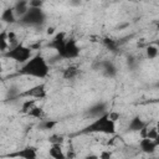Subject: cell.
Wrapping results in <instances>:
<instances>
[{"instance_id":"cell-7","label":"cell","mask_w":159,"mask_h":159,"mask_svg":"<svg viewBox=\"0 0 159 159\" xmlns=\"http://www.w3.org/2000/svg\"><path fill=\"white\" fill-rule=\"evenodd\" d=\"M4 158H10V159H37V149L32 145H25L20 149H16V150L6 154Z\"/></svg>"},{"instance_id":"cell-27","label":"cell","mask_w":159,"mask_h":159,"mask_svg":"<svg viewBox=\"0 0 159 159\" xmlns=\"http://www.w3.org/2000/svg\"><path fill=\"white\" fill-rule=\"evenodd\" d=\"M83 159H99V155L98 154H94V153H89V154L84 155Z\"/></svg>"},{"instance_id":"cell-28","label":"cell","mask_w":159,"mask_h":159,"mask_svg":"<svg viewBox=\"0 0 159 159\" xmlns=\"http://www.w3.org/2000/svg\"><path fill=\"white\" fill-rule=\"evenodd\" d=\"M53 30H55V27H52V26H51V27H48V29H47V34H48V35H53V34H55V31H53Z\"/></svg>"},{"instance_id":"cell-22","label":"cell","mask_w":159,"mask_h":159,"mask_svg":"<svg viewBox=\"0 0 159 159\" xmlns=\"http://www.w3.org/2000/svg\"><path fill=\"white\" fill-rule=\"evenodd\" d=\"M36 102H37V101H35V99H25V101L21 103V109H20V112L27 114V112L35 106Z\"/></svg>"},{"instance_id":"cell-18","label":"cell","mask_w":159,"mask_h":159,"mask_svg":"<svg viewBox=\"0 0 159 159\" xmlns=\"http://www.w3.org/2000/svg\"><path fill=\"white\" fill-rule=\"evenodd\" d=\"M27 116H29V117H32V118H36V119H43L45 112H43V108H42V107H39V106L35 104V106L27 112Z\"/></svg>"},{"instance_id":"cell-21","label":"cell","mask_w":159,"mask_h":159,"mask_svg":"<svg viewBox=\"0 0 159 159\" xmlns=\"http://www.w3.org/2000/svg\"><path fill=\"white\" fill-rule=\"evenodd\" d=\"M57 120H52V119H42L39 128H41L42 130H50V129H53L56 125H57Z\"/></svg>"},{"instance_id":"cell-5","label":"cell","mask_w":159,"mask_h":159,"mask_svg":"<svg viewBox=\"0 0 159 159\" xmlns=\"http://www.w3.org/2000/svg\"><path fill=\"white\" fill-rule=\"evenodd\" d=\"M56 53L61 60H75L80 56L81 47L78 46L77 40H75L72 37H68L67 41L65 42V45Z\"/></svg>"},{"instance_id":"cell-17","label":"cell","mask_w":159,"mask_h":159,"mask_svg":"<svg viewBox=\"0 0 159 159\" xmlns=\"http://www.w3.org/2000/svg\"><path fill=\"white\" fill-rule=\"evenodd\" d=\"M101 41H102L103 46H104L106 48H108L109 51L116 52V51L118 50V42H117L116 40H113V39H111V37H102Z\"/></svg>"},{"instance_id":"cell-14","label":"cell","mask_w":159,"mask_h":159,"mask_svg":"<svg viewBox=\"0 0 159 159\" xmlns=\"http://www.w3.org/2000/svg\"><path fill=\"white\" fill-rule=\"evenodd\" d=\"M80 73H81V71H80V67L78 66L70 65V66H67V67H65L62 70V78L63 80H67V81L76 80Z\"/></svg>"},{"instance_id":"cell-9","label":"cell","mask_w":159,"mask_h":159,"mask_svg":"<svg viewBox=\"0 0 159 159\" xmlns=\"http://www.w3.org/2000/svg\"><path fill=\"white\" fill-rule=\"evenodd\" d=\"M108 112H109V111H108V104H107V102L99 101V102H96V103H93L92 106H89V108L87 109L86 114L94 119V118H98V117H101V116H103V114H106V113H108Z\"/></svg>"},{"instance_id":"cell-12","label":"cell","mask_w":159,"mask_h":159,"mask_svg":"<svg viewBox=\"0 0 159 159\" xmlns=\"http://www.w3.org/2000/svg\"><path fill=\"white\" fill-rule=\"evenodd\" d=\"M138 147H139L140 152H143L144 154H148V155L154 154L157 152V148H158L154 139H149V138H140Z\"/></svg>"},{"instance_id":"cell-4","label":"cell","mask_w":159,"mask_h":159,"mask_svg":"<svg viewBox=\"0 0 159 159\" xmlns=\"http://www.w3.org/2000/svg\"><path fill=\"white\" fill-rule=\"evenodd\" d=\"M32 48L30 46H26L24 43H19L11 48H9L5 53H2V57L7 58V60H11L16 63H20V65H24L26 63L31 57H32Z\"/></svg>"},{"instance_id":"cell-30","label":"cell","mask_w":159,"mask_h":159,"mask_svg":"<svg viewBox=\"0 0 159 159\" xmlns=\"http://www.w3.org/2000/svg\"><path fill=\"white\" fill-rule=\"evenodd\" d=\"M150 102H152V103H158V104H159V97L155 98V99H153V101H150Z\"/></svg>"},{"instance_id":"cell-11","label":"cell","mask_w":159,"mask_h":159,"mask_svg":"<svg viewBox=\"0 0 159 159\" xmlns=\"http://www.w3.org/2000/svg\"><path fill=\"white\" fill-rule=\"evenodd\" d=\"M149 123L145 122L140 116H134L129 122H128V125H127V132L129 133H135V132H140L143 128H145Z\"/></svg>"},{"instance_id":"cell-6","label":"cell","mask_w":159,"mask_h":159,"mask_svg":"<svg viewBox=\"0 0 159 159\" xmlns=\"http://www.w3.org/2000/svg\"><path fill=\"white\" fill-rule=\"evenodd\" d=\"M17 97L25 98V99L41 101V99H45L47 97V87L45 83H39V84H35V86L20 92L17 94Z\"/></svg>"},{"instance_id":"cell-29","label":"cell","mask_w":159,"mask_h":159,"mask_svg":"<svg viewBox=\"0 0 159 159\" xmlns=\"http://www.w3.org/2000/svg\"><path fill=\"white\" fill-rule=\"evenodd\" d=\"M154 142H155V143H157V145L159 147V133H158V135H157V138L154 139Z\"/></svg>"},{"instance_id":"cell-23","label":"cell","mask_w":159,"mask_h":159,"mask_svg":"<svg viewBox=\"0 0 159 159\" xmlns=\"http://www.w3.org/2000/svg\"><path fill=\"white\" fill-rule=\"evenodd\" d=\"M65 142V138H63V135H61V134H51L50 137H48V143L52 145V144H60V145H62V143Z\"/></svg>"},{"instance_id":"cell-15","label":"cell","mask_w":159,"mask_h":159,"mask_svg":"<svg viewBox=\"0 0 159 159\" xmlns=\"http://www.w3.org/2000/svg\"><path fill=\"white\" fill-rule=\"evenodd\" d=\"M14 10H15V14L17 16V19H21L30 9V2L26 1V0H19L14 4Z\"/></svg>"},{"instance_id":"cell-25","label":"cell","mask_w":159,"mask_h":159,"mask_svg":"<svg viewBox=\"0 0 159 159\" xmlns=\"http://www.w3.org/2000/svg\"><path fill=\"white\" fill-rule=\"evenodd\" d=\"M98 155H99V159H112V152L109 150H102Z\"/></svg>"},{"instance_id":"cell-1","label":"cell","mask_w":159,"mask_h":159,"mask_svg":"<svg viewBox=\"0 0 159 159\" xmlns=\"http://www.w3.org/2000/svg\"><path fill=\"white\" fill-rule=\"evenodd\" d=\"M19 73L22 76L43 80L50 75V65L42 56V53L39 52L34 55L26 63L21 65V67L19 68Z\"/></svg>"},{"instance_id":"cell-19","label":"cell","mask_w":159,"mask_h":159,"mask_svg":"<svg viewBox=\"0 0 159 159\" xmlns=\"http://www.w3.org/2000/svg\"><path fill=\"white\" fill-rule=\"evenodd\" d=\"M9 41H7V30H2L0 34V51L5 53L9 50Z\"/></svg>"},{"instance_id":"cell-31","label":"cell","mask_w":159,"mask_h":159,"mask_svg":"<svg viewBox=\"0 0 159 159\" xmlns=\"http://www.w3.org/2000/svg\"><path fill=\"white\" fill-rule=\"evenodd\" d=\"M155 128H157V130H158V133H159V120L155 123Z\"/></svg>"},{"instance_id":"cell-3","label":"cell","mask_w":159,"mask_h":159,"mask_svg":"<svg viewBox=\"0 0 159 159\" xmlns=\"http://www.w3.org/2000/svg\"><path fill=\"white\" fill-rule=\"evenodd\" d=\"M46 19L47 15L42 9L30 7L29 11L21 19H19V24L26 27H41L45 25Z\"/></svg>"},{"instance_id":"cell-20","label":"cell","mask_w":159,"mask_h":159,"mask_svg":"<svg viewBox=\"0 0 159 159\" xmlns=\"http://www.w3.org/2000/svg\"><path fill=\"white\" fill-rule=\"evenodd\" d=\"M159 55V47L154 43V45H149L147 48H145V56L148 60H154L157 58Z\"/></svg>"},{"instance_id":"cell-33","label":"cell","mask_w":159,"mask_h":159,"mask_svg":"<svg viewBox=\"0 0 159 159\" xmlns=\"http://www.w3.org/2000/svg\"><path fill=\"white\" fill-rule=\"evenodd\" d=\"M157 86H158V87H159V82H158V83H157Z\"/></svg>"},{"instance_id":"cell-24","label":"cell","mask_w":159,"mask_h":159,"mask_svg":"<svg viewBox=\"0 0 159 159\" xmlns=\"http://www.w3.org/2000/svg\"><path fill=\"white\" fill-rule=\"evenodd\" d=\"M7 41H9V48H11V47H14V46H16V45H19L20 42H17V36H16V34L14 32V31H7Z\"/></svg>"},{"instance_id":"cell-13","label":"cell","mask_w":159,"mask_h":159,"mask_svg":"<svg viewBox=\"0 0 159 159\" xmlns=\"http://www.w3.org/2000/svg\"><path fill=\"white\" fill-rule=\"evenodd\" d=\"M0 19H1V21H2L4 24H7V25H12V24H15L16 21H19V20H17V16H16V14H15V10H14L12 6L4 9L2 12H1Z\"/></svg>"},{"instance_id":"cell-10","label":"cell","mask_w":159,"mask_h":159,"mask_svg":"<svg viewBox=\"0 0 159 159\" xmlns=\"http://www.w3.org/2000/svg\"><path fill=\"white\" fill-rule=\"evenodd\" d=\"M67 34L65 32V31H60V32H56L52 37H51V40L47 42V45H46V47L47 48H51V50H53V51H58L63 45H65V42L67 41Z\"/></svg>"},{"instance_id":"cell-2","label":"cell","mask_w":159,"mask_h":159,"mask_svg":"<svg viewBox=\"0 0 159 159\" xmlns=\"http://www.w3.org/2000/svg\"><path fill=\"white\" fill-rule=\"evenodd\" d=\"M116 133H117V125H116V120L111 118V112L98 118H94L78 132V134H106V135H114Z\"/></svg>"},{"instance_id":"cell-16","label":"cell","mask_w":159,"mask_h":159,"mask_svg":"<svg viewBox=\"0 0 159 159\" xmlns=\"http://www.w3.org/2000/svg\"><path fill=\"white\" fill-rule=\"evenodd\" d=\"M48 155L52 159H67L66 153L62 149V145L60 144H52L48 148Z\"/></svg>"},{"instance_id":"cell-32","label":"cell","mask_w":159,"mask_h":159,"mask_svg":"<svg viewBox=\"0 0 159 159\" xmlns=\"http://www.w3.org/2000/svg\"><path fill=\"white\" fill-rule=\"evenodd\" d=\"M155 45H157V46H159V39H158V40L155 41Z\"/></svg>"},{"instance_id":"cell-8","label":"cell","mask_w":159,"mask_h":159,"mask_svg":"<svg viewBox=\"0 0 159 159\" xmlns=\"http://www.w3.org/2000/svg\"><path fill=\"white\" fill-rule=\"evenodd\" d=\"M98 70L107 78H114L117 76V73H118L117 66L112 61H109V60H102V61H99L98 62Z\"/></svg>"},{"instance_id":"cell-26","label":"cell","mask_w":159,"mask_h":159,"mask_svg":"<svg viewBox=\"0 0 159 159\" xmlns=\"http://www.w3.org/2000/svg\"><path fill=\"white\" fill-rule=\"evenodd\" d=\"M30 2V7H37V9H42V5L43 2L40 1V0H31L29 1Z\"/></svg>"}]
</instances>
